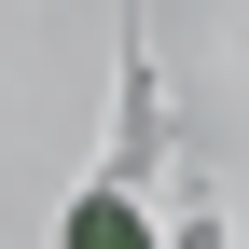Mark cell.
Returning a JSON list of instances; mask_svg holds the SVG:
<instances>
[{
	"mask_svg": "<svg viewBox=\"0 0 249 249\" xmlns=\"http://www.w3.org/2000/svg\"><path fill=\"white\" fill-rule=\"evenodd\" d=\"M55 249H152V222H139L124 194H83L70 222H55Z\"/></svg>",
	"mask_w": 249,
	"mask_h": 249,
	"instance_id": "1",
	"label": "cell"
}]
</instances>
